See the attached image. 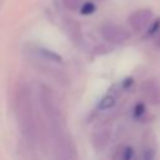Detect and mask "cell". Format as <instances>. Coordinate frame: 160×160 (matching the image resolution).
<instances>
[{"mask_svg": "<svg viewBox=\"0 0 160 160\" xmlns=\"http://www.w3.org/2000/svg\"><path fill=\"white\" fill-rule=\"evenodd\" d=\"M14 112L22 139L30 146H34L38 139V121H36L32 91L26 82L18 85L15 90Z\"/></svg>", "mask_w": 160, "mask_h": 160, "instance_id": "6da1fadb", "label": "cell"}, {"mask_svg": "<svg viewBox=\"0 0 160 160\" xmlns=\"http://www.w3.org/2000/svg\"><path fill=\"white\" fill-rule=\"evenodd\" d=\"M39 101H40V106L44 112V116H45V120L48 122L51 135H55V134L65 130L64 115H62L61 109L56 101L55 94L45 84L39 85Z\"/></svg>", "mask_w": 160, "mask_h": 160, "instance_id": "7a4b0ae2", "label": "cell"}, {"mask_svg": "<svg viewBox=\"0 0 160 160\" xmlns=\"http://www.w3.org/2000/svg\"><path fill=\"white\" fill-rule=\"evenodd\" d=\"M52 139L55 142V149H54L55 160H78L76 145L71 135L66 130L52 135Z\"/></svg>", "mask_w": 160, "mask_h": 160, "instance_id": "3957f363", "label": "cell"}, {"mask_svg": "<svg viewBox=\"0 0 160 160\" xmlns=\"http://www.w3.org/2000/svg\"><path fill=\"white\" fill-rule=\"evenodd\" d=\"M100 34L105 41L112 45L124 44L130 39V32L124 26L118 24H111V22L104 24L100 29Z\"/></svg>", "mask_w": 160, "mask_h": 160, "instance_id": "277c9868", "label": "cell"}, {"mask_svg": "<svg viewBox=\"0 0 160 160\" xmlns=\"http://www.w3.org/2000/svg\"><path fill=\"white\" fill-rule=\"evenodd\" d=\"M152 16L154 14L150 9H138L130 14L128 22L135 32H142L152 22Z\"/></svg>", "mask_w": 160, "mask_h": 160, "instance_id": "5b68a950", "label": "cell"}, {"mask_svg": "<svg viewBox=\"0 0 160 160\" xmlns=\"http://www.w3.org/2000/svg\"><path fill=\"white\" fill-rule=\"evenodd\" d=\"M141 94L148 104L152 106H160V82L154 79H146L141 84Z\"/></svg>", "mask_w": 160, "mask_h": 160, "instance_id": "8992f818", "label": "cell"}, {"mask_svg": "<svg viewBox=\"0 0 160 160\" xmlns=\"http://www.w3.org/2000/svg\"><path fill=\"white\" fill-rule=\"evenodd\" d=\"M110 135L111 134H110L109 128L102 126V128L95 129L91 134V145H92V148L98 151L104 150L108 146L109 141H110Z\"/></svg>", "mask_w": 160, "mask_h": 160, "instance_id": "52a82bcc", "label": "cell"}, {"mask_svg": "<svg viewBox=\"0 0 160 160\" xmlns=\"http://www.w3.org/2000/svg\"><path fill=\"white\" fill-rule=\"evenodd\" d=\"M112 160H138V158H136V152L132 146L121 144L115 149Z\"/></svg>", "mask_w": 160, "mask_h": 160, "instance_id": "ba28073f", "label": "cell"}, {"mask_svg": "<svg viewBox=\"0 0 160 160\" xmlns=\"http://www.w3.org/2000/svg\"><path fill=\"white\" fill-rule=\"evenodd\" d=\"M64 29L66 30L68 35L74 40V41H80L81 39V30L78 24V21L72 19H65L64 20Z\"/></svg>", "mask_w": 160, "mask_h": 160, "instance_id": "9c48e42d", "label": "cell"}, {"mask_svg": "<svg viewBox=\"0 0 160 160\" xmlns=\"http://www.w3.org/2000/svg\"><path fill=\"white\" fill-rule=\"evenodd\" d=\"M36 52H38L39 56H41L42 59H45V60H48V61H51V62H61V61H62L61 56H60L58 52H55V51H52V50H50V49H46V48H38V49H36Z\"/></svg>", "mask_w": 160, "mask_h": 160, "instance_id": "30bf717a", "label": "cell"}, {"mask_svg": "<svg viewBox=\"0 0 160 160\" xmlns=\"http://www.w3.org/2000/svg\"><path fill=\"white\" fill-rule=\"evenodd\" d=\"M155 155H156V149H155L154 144L146 140L144 142V146H142V156H141V160H154L155 159Z\"/></svg>", "mask_w": 160, "mask_h": 160, "instance_id": "8fae6325", "label": "cell"}, {"mask_svg": "<svg viewBox=\"0 0 160 160\" xmlns=\"http://www.w3.org/2000/svg\"><path fill=\"white\" fill-rule=\"evenodd\" d=\"M115 105H116V98H115L114 95H111V94H108V95H105V96L100 100L98 108H99L100 110H108V109L114 108Z\"/></svg>", "mask_w": 160, "mask_h": 160, "instance_id": "7c38bea8", "label": "cell"}, {"mask_svg": "<svg viewBox=\"0 0 160 160\" xmlns=\"http://www.w3.org/2000/svg\"><path fill=\"white\" fill-rule=\"evenodd\" d=\"M82 2H84L82 0H62L64 8H66L70 11H79Z\"/></svg>", "mask_w": 160, "mask_h": 160, "instance_id": "4fadbf2b", "label": "cell"}, {"mask_svg": "<svg viewBox=\"0 0 160 160\" xmlns=\"http://www.w3.org/2000/svg\"><path fill=\"white\" fill-rule=\"evenodd\" d=\"M79 11L82 14V15H91L92 12L96 11V6L94 2L91 1H86V2H82V5L80 6Z\"/></svg>", "mask_w": 160, "mask_h": 160, "instance_id": "5bb4252c", "label": "cell"}, {"mask_svg": "<svg viewBox=\"0 0 160 160\" xmlns=\"http://www.w3.org/2000/svg\"><path fill=\"white\" fill-rule=\"evenodd\" d=\"M144 112H145V105H144L142 102L136 104L135 108H134V116L139 118V116H141Z\"/></svg>", "mask_w": 160, "mask_h": 160, "instance_id": "9a60e30c", "label": "cell"}, {"mask_svg": "<svg viewBox=\"0 0 160 160\" xmlns=\"http://www.w3.org/2000/svg\"><path fill=\"white\" fill-rule=\"evenodd\" d=\"M155 44H156V46H158V48H160V35L156 38V41H155Z\"/></svg>", "mask_w": 160, "mask_h": 160, "instance_id": "2e32d148", "label": "cell"}, {"mask_svg": "<svg viewBox=\"0 0 160 160\" xmlns=\"http://www.w3.org/2000/svg\"><path fill=\"white\" fill-rule=\"evenodd\" d=\"M99 1H102V0H99Z\"/></svg>", "mask_w": 160, "mask_h": 160, "instance_id": "e0dca14e", "label": "cell"}]
</instances>
